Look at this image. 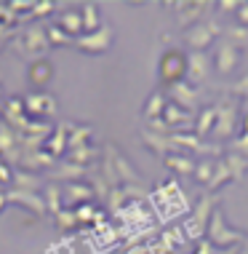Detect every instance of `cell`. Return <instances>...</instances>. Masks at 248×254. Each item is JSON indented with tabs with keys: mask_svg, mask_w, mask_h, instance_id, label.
Wrapping results in <instances>:
<instances>
[{
	"mask_svg": "<svg viewBox=\"0 0 248 254\" xmlns=\"http://www.w3.org/2000/svg\"><path fill=\"white\" fill-rule=\"evenodd\" d=\"M30 75H32V83L35 86H43L51 80V64H48V62H38V64H32Z\"/></svg>",
	"mask_w": 248,
	"mask_h": 254,
	"instance_id": "1",
	"label": "cell"
}]
</instances>
